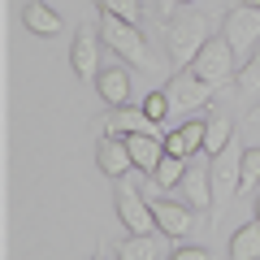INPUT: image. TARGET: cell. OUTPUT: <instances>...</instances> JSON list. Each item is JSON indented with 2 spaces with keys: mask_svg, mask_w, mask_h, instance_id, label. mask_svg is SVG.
<instances>
[{
  "mask_svg": "<svg viewBox=\"0 0 260 260\" xmlns=\"http://www.w3.org/2000/svg\"><path fill=\"white\" fill-rule=\"evenodd\" d=\"M208 39H213L208 13L191 9V5H182V9L169 13V22H165V52H169V61H174V70H186Z\"/></svg>",
  "mask_w": 260,
  "mask_h": 260,
  "instance_id": "cell-1",
  "label": "cell"
},
{
  "mask_svg": "<svg viewBox=\"0 0 260 260\" xmlns=\"http://www.w3.org/2000/svg\"><path fill=\"white\" fill-rule=\"evenodd\" d=\"M100 35L121 61H130V70H156V56H152L148 39H143L139 22H126V18H113V13H100Z\"/></svg>",
  "mask_w": 260,
  "mask_h": 260,
  "instance_id": "cell-2",
  "label": "cell"
},
{
  "mask_svg": "<svg viewBox=\"0 0 260 260\" xmlns=\"http://www.w3.org/2000/svg\"><path fill=\"white\" fill-rule=\"evenodd\" d=\"M234 56H239V52L230 48V39H225V35H213L200 52H195V61L186 65V70H191L195 78H204V83L217 91V87H225L230 78H239V74H234Z\"/></svg>",
  "mask_w": 260,
  "mask_h": 260,
  "instance_id": "cell-3",
  "label": "cell"
},
{
  "mask_svg": "<svg viewBox=\"0 0 260 260\" xmlns=\"http://www.w3.org/2000/svg\"><path fill=\"white\" fill-rule=\"evenodd\" d=\"M208 174H213V200L217 204H230L234 195L243 191V148H239V135L213 156Z\"/></svg>",
  "mask_w": 260,
  "mask_h": 260,
  "instance_id": "cell-4",
  "label": "cell"
},
{
  "mask_svg": "<svg viewBox=\"0 0 260 260\" xmlns=\"http://www.w3.org/2000/svg\"><path fill=\"white\" fill-rule=\"evenodd\" d=\"M117 221L126 225V234H152V230H156L152 204L139 195L135 178H126V174H121V182H117Z\"/></svg>",
  "mask_w": 260,
  "mask_h": 260,
  "instance_id": "cell-5",
  "label": "cell"
},
{
  "mask_svg": "<svg viewBox=\"0 0 260 260\" xmlns=\"http://www.w3.org/2000/svg\"><path fill=\"white\" fill-rule=\"evenodd\" d=\"M100 44H104V35H100V22H83V26L74 30V48H70V65H74V74L83 78V83H95L100 78Z\"/></svg>",
  "mask_w": 260,
  "mask_h": 260,
  "instance_id": "cell-6",
  "label": "cell"
},
{
  "mask_svg": "<svg viewBox=\"0 0 260 260\" xmlns=\"http://www.w3.org/2000/svg\"><path fill=\"white\" fill-rule=\"evenodd\" d=\"M221 35L230 39V48L247 61L251 52H256L260 44V9H251V5H239V9H225L221 18Z\"/></svg>",
  "mask_w": 260,
  "mask_h": 260,
  "instance_id": "cell-7",
  "label": "cell"
},
{
  "mask_svg": "<svg viewBox=\"0 0 260 260\" xmlns=\"http://www.w3.org/2000/svg\"><path fill=\"white\" fill-rule=\"evenodd\" d=\"M169 109L174 113H195V109H208V100H213V87L204 83V78H195L191 70H178L174 78H169Z\"/></svg>",
  "mask_w": 260,
  "mask_h": 260,
  "instance_id": "cell-8",
  "label": "cell"
},
{
  "mask_svg": "<svg viewBox=\"0 0 260 260\" xmlns=\"http://www.w3.org/2000/svg\"><path fill=\"white\" fill-rule=\"evenodd\" d=\"M178 191H182V200L195 208V213H208V208L217 204V200H213V174H208V165H186Z\"/></svg>",
  "mask_w": 260,
  "mask_h": 260,
  "instance_id": "cell-9",
  "label": "cell"
},
{
  "mask_svg": "<svg viewBox=\"0 0 260 260\" xmlns=\"http://www.w3.org/2000/svg\"><path fill=\"white\" fill-rule=\"evenodd\" d=\"M195 208L191 204H174V200H152V217H156V230L165 239H182L186 230L195 225Z\"/></svg>",
  "mask_w": 260,
  "mask_h": 260,
  "instance_id": "cell-10",
  "label": "cell"
},
{
  "mask_svg": "<svg viewBox=\"0 0 260 260\" xmlns=\"http://www.w3.org/2000/svg\"><path fill=\"white\" fill-rule=\"evenodd\" d=\"M95 165H100V174H109V178H121V174H130V148H126V139L121 135H104L100 143H95Z\"/></svg>",
  "mask_w": 260,
  "mask_h": 260,
  "instance_id": "cell-11",
  "label": "cell"
},
{
  "mask_svg": "<svg viewBox=\"0 0 260 260\" xmlns=\"http://www.w3.org/2000/svg\"><path fill=\"white\" fill-rule=\"evenodd\" d=\"M204 148V117H195V121H182L178 130H165V152L169 156H195V152Z\"/></svg>",
  "mask_w": 260,
  "mask_h": 260,
  "instance_id": "cell-12",
  "label": "cell"
},
{
  "mask_svg": "<svg viewBox=\"0 0 260 260\" xmlns=\"http://www.w3.org/2000/svg\"><path fill=\"white\" fill-rule=\"evenodd\" d=\"M126 148H130V160H135V169H156V165H160V156H165V139H156L152 130L126 135Z\"/></svg>",
  "mask_w": 260,
  "mask_h": 260,
  "instance_id": "cell-13",
  "label": "cell"
},
{
  "mask_svg": "<svg viewBox=\"0 0 260 260\" xmlns=\"http://www.w3.org/2000/svg\"><path fill=\"white\" fill-rule=\"evenodd\" d=\"M130 83H135V78H130L121 65H104L100 78H95V91H100L104 104H113V109H117V104L130 100Z\"/></svg>",
  "mask_w": 260,
  "mask_h": 260,
  "instance_id": "cell-14",
  "label": "cell"
},
{
  "mask_svg": "<svg viewBox=\"0 0 260 260\" xmlns=\"http://www.w3.org/2000/svg\"><path fill=\"white\" fill-rule=\"evenodd\" d=\"M139 130H152V121H148V113L143 109H126V104H117V109L104 117V135H139Z\"/></svg>",
  "mask_w": 260,
  "mask_h": 260,
  "instance_id": "cell-15",
  "label": "cell"
},
{
  "mask_svg": "<svg viewBox=\"0 0 260 260\" xmlns=\"http://www.w3.org/2000/svg\"><path fill=\"white\" fill-rule=\"evenodd\" d=\"M22 26L30 35H56L61 30V13L48 9V0H26V9H22Z\"/></svg>",
  "mask_w": 260,
  "mask_h": 260,
  "instance_id": "cell-16",
  "label": "cell"
},
{
  "mask_svg": "<svg viewBox=\"0 0 260 260\" xmlns=\"http://www.w3.org/2000/svg\"><path fill=\"white\" fill-rule=\"evenodd\" d=\"M230 139H234V121H230V117H221V113L204 117V148H200V152H204L208 160H213V156H217V152H221Z\"/></svg>",
  "mask_w": 260,
  "mask_h": 260,
  "instance_id": "cell-17",
  "label": "cell"
},
{
  "mask_svg": "<svg viewBox=\"0 0 260 260\" xmlns=\"http://www.w3.org/2000/svg\"><path fill=\"white\" fill-rule=\"evenodd\" d=\"M230 260H260V221H247L230 234Z\"/></svg>",
  "mask_w": 260,
  "mask_h": 260,
  "instance_id": "cell-18",
  "label": "cell"
},
{
  "mask_svg": "<svg viewBox=\"0 0 260 260\" xmlns=\"http://www.w3.org/2000/svg\"><path fill=\"white\" fill-rule=\"evenodd\" d=\"M156 251H160V243L152 234H126L117 243V260H156Z\"/></svg>",
  "mask_w": 260,
  "mask_h": 260,
  "instance_id": "cell-19",
  "label": "cell"
},
{
  "mask_svg": "<svg viewBox=\"0 0 260 260\" xmlns=\"http://www.w3.org/2000/svg\"><path fill=\"white\" fill-rule=\"evenodd\" d=\"M152 174H156V186H160V191H169V186H178V182H182L186 160H182V156H169V152H165V156H160V165L152 169Z\"/></svg>",
  "mask_w": 260,
  "mask_h": 260,
  "instance_id": "cell-20",
  "label": "cell"
},
{
  "mask_svg": "<svg viewBox=\"0 0 260 260\" xmlns=\"http://www.w3.org/2000/svg\"><path fill=\"white\" fill-rule=\"evenodd\" d=\"M239 91L243 95H260V44H256V52L239 65Z\"/></svg>",
  "mask_w": 260,
  "mask_h": 260,
  "instance_id": "cell-21",
  "label": "cell"
},
{
  "mask_svg": "<svg viewBox=\"0 0 260 260\" xmlns=\"http://www.w3.org/2000/svg\"><path fill=\"white\" fill-rule=\"evenodd\" d=\"M100 13H113V18H126V22H143V0H95Z\"/></svg>",
  "mask_w": 260,
  "mask_h": 260,
  "instance_id": "cell-22",
  "label": "cell"
},
{
  "mask_svg": "<svg viewBox=\"0 0 260 260\" xmlns=\"http://www.w3.org/2000/svg\"><path fill=\"white\" fill-rule=\"evenodd\" d=\"M139 109L148 113V121H152V126H165V117L174 113V109H169V91H148Z\"/></svg>",
  "mask_w": 260,
  "mask_h": 260,
  "instance_id": "cell-23",
  "label": "cell"
},
{
  "mask_svg": "<svg viewBox=\"0 0 260 260\" xmlns=\"http://www.w3.org/2000/svg\"><path fill=\"white\" fill-rule=\"evenodd\" d=\"M260 182V148H247L243 152V191Z\"/></svg>",
  "mask_w": 260,
  "mask_h": 260,
  "instance_id": "cell-24",
  "label": "cell"
},
{
  "mask_svg": "<svg viewBox=\"0 0 260 260\" xmlns=\"http://www.w3.org/2000/svg\"><path fill=\"white\" fill-rule=\"evenodd\" d=\"M169 260H213V256H208L204 247H178V251H174Z\"/></svg>",
  "mask_w": 260,
  "mask_h": 260,
  "instance_id": "cell-25",
  "label": "cell"
},
{
  "mask_svg": "<svg viewBox=\"0 0 260 260\" xmlns=\"http://www.w3.org/2000/svg\"><path fill=\"white\" fill-rule=\"evenodd\" d=\"M156 9L160 13H174V9H182V5H178V0H156Z\"/></svg>",
  "mask_w": 260,
  "mask_h": 260,
  "instance_id": "cell-26",
  "label": "cell"
},
{
  "mask_svg": "<svg viewBox=\"0 0 260 260\" xmlns=\"http://www.w3.org/2000/svg\"><path fill=\"white\" fill-rule=\"evenodd\" d=\"M251 121H256V126H260V104H256V113H251Z\"/></svg>",
  "mask_w": 260,
  "mask_h": 260,
  "instance_id": "cell-27",
  "label": "cell"
},
{
  "mask_svg": "<svg viewBox=\"0 0 260 260\" xmlns=\"http://www.w3.org/2000/svg\"><path fill=\"white\" fill-rule=\"evenodd\" d=\"M243 5H251V9H260V0H243Z\"/></svg>",
  "mask_w": 260,
  "mask_h": 260,
  "instance_id": "cell-28",
  "label": "cell"
},
{
  "mask_svg": "<svg viewBox=\"0 0 260 260\" xmlns=\"http://www.w3.org/2000/svg\"><path fill=\"white\" fill-rule=\"evenodd\" d=\"M256 221H260V195H256Z\"/></svg>",
  "mask_w": 260,
  "mask_h": 260,
  "instance_id": "cell-29",
  "label": "cell"
},
{
  "mask_svg": "<svg viewBox=\"0 0 260 260\" xmlns=\"http://www.w3.org/2000/svg\"><path fill=\"white\" fill-rule=\"evenodd\" d=\"M178 5H195V0H178Z\"/></svg>",
  "mask_w": 260,
  "mask_h": 260,
  "instance_id": "cell-30",
  "label": "cell"
},
{
  "mask_svg": "<svg viewBox=\"0 0 260 260\" xmlns=\"http://www.w3.org/2000/svg\"><path fill=\"white\" fill-rule=\"evenodd\" d=\"M91 260H104V256H91Z\"/></svg>",
  "mask_w": 260,
  "mask_h": 260,
  "instance_id": "cell-31",
  "label": "cell"
}]
</instances>
